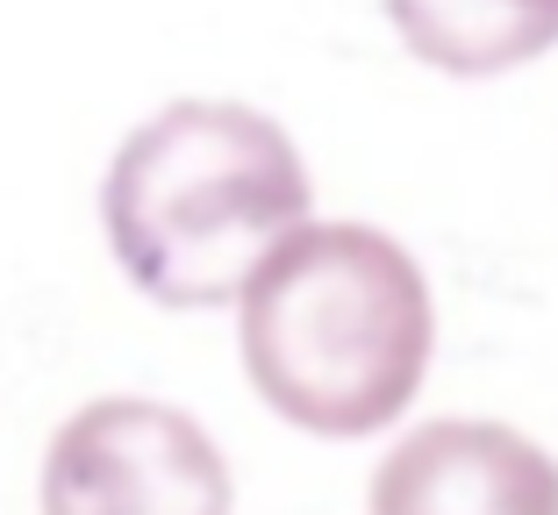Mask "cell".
Listing matches in <instances>:
<instances>
[{"label": "cell", "mask_w": 558, "mask_h": 515, "mask_svg": "<svg viewBox=\"0 0 558 515\" xmlns=\"http://www.w3.org/2000/svg\"><path fill=\"white\" fill-rule=\"evenodd\" d=\"M236 301L251 387L308 437H379L437 351L423 266L365 222H301Z\"/></svg>", "instance_id": "6da1fadb"}, {"label": "cell", "mask_w": 558, "mask_h": 515, "mask_svg": "<svg viewBox=\"0 0 558 515\" xmlns=\"http://www.w3.org/2000/svg\"><path fill=\"white\" fill-rule=\"evenodd\" d=\"M100 222L158 308H222L308 222V165L244 100H172L116 150Z\"/></svg>", "instance_id": "7a4b0ae2"}, {"label": "cell", "mask_w": 558, "mask_h": 515, "mask_svg": "<svg viewBox=\"0 0 558 515\" xmlns=\"http://www.w3.org/2000/svg\"><path fill=\"white\" fill-rule=\"evenodd\" d=\"M230 458L186 408L94 401L44 451V515H230Z\"/></svg>", "instance_id": "3957f363"}, {"label": "cell", "mask_w": 558, "mask_h": 515, "mask_svg": "<svg viewBox=\"0 0 558 515\" xmlns=\"http://www.w3.org/2000/svg\"><path fill=\"white\" fill-rule=\"evenodd\" d=\"M373 515H558V458L509 422L444 416L379 458Z\"/></svg>", "instance_id": "277c9868"}, {"label": "cell", "mask_w": 558, "mask_h": 515, "mask_svg": "<svg viewBox=\"0 0 558 515\" xmlns=\"http://www.w3.org/2000/svg\"><path fill=\"white\" fill-rule=\"evenodd\" d=\"M387 22L451 79H494L558 44V0H387Z\"/></svg>", "instance_id": "5b68a950"}]
</instances>
